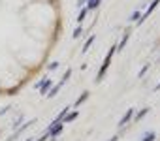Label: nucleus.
<instances>
[{
    "label": "nucleus",
    "instance_id": "f257e3e1",
    "mask_svg": "<svg viewBox=\"0 0 160 141\" xmlns=\"http://www.w3.org/2000/svg\"><path fill=\"white\" fill-rule=\"evenodd\" d=\"M115 49H117V45H113V47L108 51V56H106V60H104V64H102V68H100V72H98V77H96V81H98V83L104 79V75H106V72H108V68H109V64H111V56H113Z\"/></svg>",
    "mask_w": 160,
    "mask_h": 141
},
{
    "label": "nucleus",
    "instance_id": "f03ea898",
    "mask_svg": "<svg viewBox=\"0 0 160 141\" xmlns=\"http://www.w3.org/2000/svg\"><path fill=\"white\" fill-rule=\"evenodd\" d=\"M158 4H160V0H152V4H151V6H149V8H147V12H145V15H141V17H139V19H138V23H139V25H141V23H143V21H145V19H147V17H149V15H151V13H152V12H154V8H156V6H158Z\"/></svg>",
    "mask_w": 160,
    "mask_h": 141
},
{
    "label": "nucleus",
    "instance_id": "7ed1b4c3",
    "mask_svg": "<svg viewBox=\"0 0 160 141\" xmlns=\"http://www.w3.org/2000/svg\"><path fill=\"white\" fill-rule=\"evenodd\" d=\"M132 115H134V109H128V111L124 113V117H122V120L119 122V126H124V124H126V122H128V120L132 119Z\"/></svg>",
    "mask_w": 160,
    "mask_h": 141
},
{
    "label": "nucleus",
    "instance_id": "20e7f679",
    "mask_svg": "<svg viewBox=\"0 0 160 141\" xmlns=\"http://www.w3.org/2000/svg\"><path fill=\"white\" fill-rule=\"evenodd\" d=\"M77 111H73V113H66V117H64V122H72V120H75L77 119Z\"/></svg>",
    "mask_w": 160,
    "mask_h": 141
},
{
    "label": "nucleus",
    "instance_id": "39448f33",
    "mask_svg": "<svg viewBox=\"0 0 160 141\" xmlns=\"http://www.w3.org/2000/svg\"><path fill=\"white\" fill-rule=\"evenodd\" d=\"M87 98H89V90H87V92H83L81 96H79V98H77V102L73 104V107H75V105H79V104H83V102H85Z\"/></svg>",
    "mask_w": 160,
    "mask_h": 141
},
{
    "label": "nucleus",
    "instance_id": "423d86ee",
    "mask_svg": "<svg viewBox=\"0 0 160 141\" xmlns=\"http://www.w3.org/2000/svg\"><path fill=\"white\" fill-rule=\"evenodd\" d=\"M128 36H130V32H126V34H124V38H122V40H121V43H119V45H117V47H119V51H122V47H124V45H126V41H128Z\"/></svg>",
    "mask_w": 160,
    "mask_h": 141
},
{
    "label": "nucleus",
    "instance_id": "0eeeda50",
    "mask_svg": "<svg viewBox=\"0 0 160 141\" xmlns=\"http://www.w3.org/2000/svg\"><path fill=\"white\" fill-rule=\"evenodd\" d=\"M92 41H94V36H91V38L85 41V45H83V53H87V51H89V47L92 45Z\"/></svg>",
    "mask_w": 160,
    "mask_h": 141
},
{
    "label": "nucleus",
    "instance_id": "6e6552de",
    "mask_svg": "<svg viewBox=\"0 0 160 141\" xmlns=\"http://www.w3.org/2000/svg\"><path fill=\"white\" fill-rule=\"evenodd\" d=\"M98 6H100V0H91L89 6H87V10H94V8H98Z\"/></svg>",
    "mask_w": 160,
    "mask_h": 141
},
{
    "label": "nucleus",
    "instance_id": "1a4fd4ad",
    "mask_svg": "<svg viewBox=\"0 0 160 141\" xmlns=\"http://www.w3.org/2000/svg\"><path fill=\"white\" fill-rule=\"evenodd\" d=\"M87 12H89V10H87V8H83V10H81V13H79V15H77V21H79V23H81V21L85 19V15H87Z\"/></svg>",
    "mask_w": 160,
    "mask_h": 141
},
{
    "label": "nucleus",
    "instance_id": "9d476101",
    "mask_svg": "<svg viewBox=\"0 0 160 141\" xmlns=\"http://www.w3.org/2000/svg\"><path fill=\"white\" fill-rule=\"evenodd\" d=\"M143 141H154V132H149V134H145Z\"/></svg>",
    "mask_w": 160,
    "mask_h": 141
},
{
    "label": "nucleus",
    "instance_id": "9b49d317",
    "mask_svg": "<svg viewBox=\"0 0 160 141\" xmlns=\"http://www.w3.org/2000/svg\"><path fill=\"white\" fill-rule=\"evenodd\" d=\"M145 113H149V107H145V109H141V111H139V113L136 115V120H139V119H141V117H143Z\"/></svg>",
    "mask_w": 160,
    "mask_h": 141
},
{
    "label": "nucleus",
    "instance_id": "f8f14e48",
    "mask_svg": "<svg viewBox=\"0 0 160 141\" xmlns=\"http://www.w3.org/2000/svg\"><path fill=\"white\" fill-rule=\"evenodd\" d=\"M139 15H141L139 12H134V13L130 15V21H138V19H139Z\"/></svg>",
    "mask_w": 160,
    "mask_h": 141
},
{
    "label": "nucleus",
    "instance_id": "ddd939ff",
    "mask_svg": "<svg viewBox=\"0 0 160 141\" xmlns=\"http://www.w3.org/2000/svg\"><path fill=\"white\" fill-rule=\"evenodd\" d=\"M81 30H83L81 27H77V28L73 30V40H75V38H79V34H81Z\"/></svg>",
    "mask_w": 160,
    "mask_h": 141
},
{
    "label": "nucleus",
    "instance_id": "4468645a",
    "mask_svg": "<svg viewBox=\"0 0 160 141\" xmlns=\"http://www.w3.org/2000/svg\"><path fill=\"white\" fill-rule=\"evenodd\" d=\"M147 70H149V64H145V66L141 68V72H139V75H138V77H143V75H145V72H147Z\"/></svg>",
    "mask_w": 160,
    "mask_h": 141
},
{
    "label": "nucleus",
    "instance_id": "2eb2a0df",
    "mask_svg": "<svg viewBox=\"0 0 160 141\" xmlns=\"http://www.w3.org/2000/svg\"><path fill=\"white\" fill-rule=\"evenodd\" d=\"M117 139H119V135H113V137H111L109 141H117Z\"/></svg>",
    "mask_w": 160,
    "mask_h": 141
},
{
    "label": "nucleus",
    "instance_id": "dca6fc26",
    "mask_svg": "<svg viewBox=\"0 0 160 141\" xmlns=\"http://www.w3.org/2000/svg\"><path fill=\"white\" fill-rule=\"evenodd\" d=\"M85 2H87V0H81V4H85Z\"/></svg>",
    "mask_w": 160,
    "mask_h": 141
}]
</instances>
